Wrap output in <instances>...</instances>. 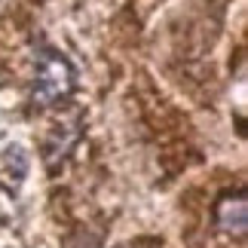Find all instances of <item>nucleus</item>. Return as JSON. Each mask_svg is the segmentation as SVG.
<instances>
[{"instance_id":"f257e3e1","label":"nucleus","mask_w":248,"mask_h":248,"mask_svg":"<svg viewBox=\"0 0 248 248\" xmlns=\"http://www.w3.org/2000/svg\"><path fill=\"white\" fill-rule=\"evenodd\" d=\"M74 89V71L71 64L55 52H40L37 62V83H34V101L37 104H55Z\"/></svg>"},{"instance_id":"f03ea898","label":"nucleus","mask_w":248,"mask_h":248,"mask_svg":"<svg viewBox=\"0 0 248 248\" xmlns=\"http://www.w3.org/2000/svg\"><path fill=\"white\" fill-rule=\"evenodd\" d=\"M217 224L227 233H236V236L245 233V196L242 193L221 199V205H217Z\"/></svg>"}]
</instances>
